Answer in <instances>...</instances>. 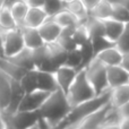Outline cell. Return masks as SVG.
Masks as SVG:
<instances>
[{"mask_svg": "<svg viewBox=\"0 0 129 129\" xmlns=\"http://www.w3.org/2000/svg\"><path fill=\"white\" fill-rule=\"evenodd\" d=\"M71 110L67 95L60 89L50 93L48 99L44 101L43 105L40 108L39 112L42 119L50 123L51 126L62 122Z\"/></svg>", "mask_w": 129, "mask_h": 129, "instance_id": "1", "label": "cell"}, {"mask_svg": "<svg viewBox=\"0 0 129 129\" xmlns=\"http://www.w3.org/2000/svg\"><path fill=\"white\" fill-rule=\"evenodd\" d=\"M110 101H111V89L100 94V95H96L95 98L91 99V100L86 101V102L80 103V104L71 108L69 114L63 120V122L67 126V129L75 127L83 119H85L89 114L100 110L101 108L107 105L108 103H110Z\"/></svg>", "mask_w": 129, "mask_h": 129, "instance_id": "2", "label": "cell"}, {"mask_svg": "<svg viewBox=\"0 0 129 129\" xmlns=\"http://www.w3.org/2000/svg\"><path fill=\"white\" fill-rule=\"evenodd\" d=\"M66 95L71 108L76 107V105L80 104V103L86 102V101L96 96L95 91H94L91 83L87 79L84 69L77 71L75 80L71 84L70 88L68 89Z\"/></svg>", "mask_w": 129, "mask_h": 129, "instance_id": "3", "label": "cell"}, {"mask_svg": "<svg viewBox=\"0 0 129 129\" xmlns=\"http://www.w3.org/2000/svg\"><path fill=\"white\" fill-rule=\"evenodd\" d=\"M84 70L85 74H86L87 79H88L92 87L95 91L96 95H100V94L110 89L107 78V67L100 60L94 58L91 62L87 64V67Z\"/></svg>", "mask_w": 129, "mask_h": 129, "instance_id": "4", "label": "cell"}, {"mask_svg": "<svg viewBox=\"0 0 129 129\" xmlns=\"http://www.w3.org/2000/svg\"><path fill=\"white\" fill-rule=\"evenodd\" d=\"M6 125L16 129H28L38 123L41 118L39 111H17L13 114H2Z\"/></svg>", "mask_w": 129, "mask_h": 129, "instance_id": "5", "label": "cell"}, {"mask_svg": "<svg viewBox=\"0 0 129 129\" xmlns=\"http://www.w3.org/2000/svg\"><path fill=\"white\" fill-rule=\"evenodd\" d=\"M4 33V54L6 58L15 56L25 48L22 29L15 28L10 31H2Z\"/></svg>", "mask_w": 129, "mask_h": 129, "instance_id": "6", "label": "cell"}, {"mask_svg": "<svg viewBox=\"0 0 129 129\" xmlns=\"http://www.w3.org/2000/svg\"><path fill=\"white\" fill-rule=\"evenodd\" d=\"M49 95L50 93L40 89L26 93L20 102L18 111H39Z\"/></svg>", "mask_w": 129, "mask_h": 129, "instance_id": "7", "label": "cell"}, {"mask_svg": "<svg viewBox=\"0 0 129 129\" xmlns=\"http://www.w3.org/2000/svg\"><path fill=\"white\" fill-rule=\"evenodd\" d=\"M54 77L57 80V85L60 91H62L64 94H67L68 89L70 88L71 84L74 83L77 75V70L73 69L70 67L61 66L54 71Z\"/></svg>", "mask_w": 129, "mask_h": 129, "instance_id": "8", "label": "cell"}, {"mask_svg": "<svg viewBox=\"0 0 129 129\" xmlns=\"http://www.w3.org/2000/svg\"><path fill=\"white\" fill-rule=\"evenodd\" d=\"M107 78L110 89L129 84V73L121 66L107 67Z\"/></svg>", "mask_w": 129, "mask_h": 129, "instance_id": "9", "label": "cell"}, {"mask_svg": "<svg viewBox=\"0 0 129 129\" xmlns=\"http://www.w3.org/2000/svg\"><path fill=\"white\" fill-rule=\"evenodd\" d=\"M38 29H39V33H40L43 42H44L45 44H50V43L57 42L58 38L60 36L61 31H62V28L50 17L48 18Z\"/></svg>", "mask_w": 129, "mask_h": 129, "instance_id": "10", "label": "cell"}, {"mask_svg": "<svg viewBox=\"0 0 129 129\" xmlns=\"http://www.w3.org/2000/svg\"><path fill=\"white\" fill-rule=\"evenodd\" d=\"M7 6L10 9V13L13 15L14 19L16 22L18 28H22L24 26L25 17L28 11L29 7L25 4L24 0H7Z\"/></svg>", "mask_w": 129, "mask_h": 129, "instance_id": "11", "label": "cell"}, {"mask_svg": "<svg viewBox=\"0 0 129 129\" xmlns=\"http://www.w3.org/2000/svg\"><path fill=\"white\" fill-rule=\"evenodd\" d=\"M25 95V92L23 91V88L20 87L19 82L18 80L11 79V96H10V102H9L8 108L6 109L5 112H1L2 114H13L15 112L18 111V108L20 105L23 98Z\"/></svg>", "mask_w": 129, "mask_h": 129, "instance_id": "12", "label": "cell"}, {"mask_svg": "<svg viewBox=\"0 0 129 129\" xmlns=\"http://www.w3.org/2000/svg\"><path fill=\"white\" fill-rule=\"evenodd\" d=\"M11 96V78L0 70V111L5 112L8 108Z\"/></svg>", "mask_w": 129, "mask_h": 129, "instance_id": "13", "label": "cell"}, {"mask_svg": "<svg viewBox=\"0 0 129 129\" xmlns=\"http://www.w3.org/2000/svg\"><path fill=\"white\" fill-rule=\"evenodd\" d=\"M48 18L49 16L43 10V8H28V11L25 17L24 26L31 27V28H39Z\"/></svg>", "mask_w": 129, "mask_h": 129, "instance_id": "14", "label": "cell"}, {"mask_svg": "<svg viewBox=\"0 0 129 129\" xmlns=\"http://www.w3.org/2000/svg\"><path fill=\"white\" fill-rule=\"evenodd\" d=\"M47 45H48V49H49V60L51 62L52 67L54 68V70H57L59 67L64 66L68 52L64 51L57 42L50 43V44H47Z\"/></svg>", "mask_w": 129, "mask_h": 129, "instance_id": "15", "label": "cell"}, {"mask_svg": "<svg viewBox=\"0 0 129 129\" xmlns=\"http://www.w3.org/2000/svg\"><path fill=\"white\" fill-rule=\"evenodd\" d=\"M22 34L24 39L25 48H28L31 50L38 49V48L44 45L45 43L43 42L38 28H31V27H22Z\"/></svg>", "mask_w": 129, "mask_h": 129, "instance_id": "16", "label": "cell"}, {"mask_svg": "<svg viewBox=\"0 0 129 129\" xmlns=\"http://www.w3.org/2000/svg\"><path fill=\"white\" fill-rule=\"evenodd\" d=\"M95 58L98 60H100L105 67L120 66L121 59H122V53L116 47H112V48L104 50V51L100 52Z\"/></svg>", "mask_w": 129, "mask_h": 129, "instance_id": "17", "label": "cell"}, {"mask_svg": "<svg viewBox=\"0 0 129 129\" xmlns=\"http://www.w3.org/2000/svg\"><path fill=\"white\" fill-rule=\"evenodd\" d=\"M36 73H38V89L48 92V93H52L59 89L53 73L41 70H36Z\"/></svg>", "mask_w": 129, "mask_h": 129, "instance_id": "18", "label": "cell"}, {"mask_svg": "<svg viewBox=\"0 0 129 129\" xmlns=\"http://www.w3.org/2000/svg\"><path fill=\"white\" fill-rule=\"evenodd\" d=\"M9 60L15 64H17L18 67L25 69V70H32L35 69L33 61V54H32V50L28 48H24L22 51H19L18 53H16L15 56L9 57Z\"/></svg>", "mask_w": 129, "mask_h": 129, "instance_id": "19", "label": "cell"}, {"mask_svg": "<svg viewBox=\"0 0 129 129\" xmlns=\"http://www.w3.org/2000/svg\"><path fill=\"white\" fill-rule=\"evenodd\" d=\"M104 23V29H105V38L112 43H116V41L119 39V36L122 34L123 29L126 27L125 23L118 22L114 19H105Z\"/></svg>", "mask_w": 129, "mask_h": 129, "instance_id": "20", "label": "cell"}, {"mask_svg": "<svg viewBox=\"0 0 129 129\" xmlns=\"http://www.w3.org/2000/svg\"><path fill=\"white\" fill-rule=\"evenodd\" d=\"M0 70L4 71L7 76H9L14 80H19L24 76V74L27 71L25 69L18 67L17 64H15L14 62H11L6 57L0 58Z\"/></svg>", "mask_w": 129, "mask_h": 129, "instance_id": "21", "label": "cell"}, {"mask_svg": "<svg viewBox=\"0 0 129 129\" xmlns=\"http://www.w3.org/2000/svg\"><path fill=\"white\" fill-rule=\"evenodd\" d=\"M89 17L100 20L110 19L112 16V2L110 0H101L92 10L88 11Z\"/></svg>", "mask_w": 129, "mask_h": 129, "instance_id": "22", "label": "cell"}, {"mask_svg": "<svg viewBox=\"0 0 129 129\" xmlns=\"http://www.w3.org/2000/svg\"><path fill=\"white\" fill-rule=\"evenodd\" d=\"M64 9L67 11H69L70 14H73L75 17H77L82 24H85V22L89 17L88 10L85 8L84 4L80 0H74V1L64 4Z\"/></svg>", "mask_w": 129, "mask_h": 129, "instance_id": "23", "label": "cell"}, {"mask_svg": "<svg viewBox=\"0 0 129 129\" xmlns=\"http://www.w3.org/2000/svg\"><path fill=\"white\" fill-rule=\"evenodd\" d=\"M75 28H73V27L62 28V31H61V33H60V36H59L58 40H57V43L67 52H70L78 48L75 40H74V31H75Z\"/></svg>", "mask_w": 129, "mask_h": 129, "instance_id": "24", "label": "cell"}, {"mask_svg": "<svg viewBox=\"0 0 129 129\" xmlns=\"http://www.w3.org/2000/svg\"><path fill=\"white\" fill-rule=\"evenodd\" d=\"M50 18H52L61 28H67V27H73V28H75L78 25L82 24V23L78 20L77 17H75L73 14L67 11L66 9L61 10L60 13H58L57 15H54L53 17H50Z\"/></svg>", "mask_w": 129, "mask_h": 129, "instance_id": "25", "label": "cell"}, {"mask_svg": "<svg viewBox=\"0 0 129 129\" xmlns=\"http://www.w3.org/2000/svg\"><path fill=\"white\" fill-rule=\"evenodd\" d=\"M18 82H19L20 87L25 92V94L36 91L38 89V73H36V69L27 70Z\"/></svg>", "mask_w": 129, "mask_h": 129, "instance_id": "26", "label": "cell"}, {"mask_svg": "<svg viewBox=\"0 0 129 129\" xmlns=\"http://www.w3.org/2000/svg\"><path fill=\"white\" fill-rule=\"evenodd\" d=\"M110 102L114 108H118L129 102V84L111 89V101Z\"/></svg>", "mask_w": 129, "mask_h": 129, "instance_id": "27", "label": "cell"}, {"mask_svg": "<svg viewBox=\"0 0 129 129\" xmlns=\"http://www.w3.org/2000/svg\"><path fill=\"white\" fill-rule=\"evenodd\" d=\"M85 26L88 32L89 39H95L100 36H105V29H104V23L103 20L96 19L93 17H88V19L85 22Z\"/></svg>", "mask_w": 129, "mask_h": 129, "instance_id": "28", "label": "cell"}, {"mask_svg": "<svg viewBox=\"0 0 129 129\" xmlns=\"http://www.w3.org/2000/svg\"><path fill=\"white\" fill-rule=\"evenodd\" d=\"M15 28H17V25H16V22L14 19L13 15H11L9 7L6 5L0 10V29L5 32Z\"/></svg>", "mask_w": 129, "mask_h": 129, "instance_id": "29", "label": "cell"}, {"mask_svg": "<svg viewBox=\"0 0 129 129\" xmlns=\"http://www.w3.org/2000/svg\"><path fill=\"white\" fill-rule=\"evenodd\" d=\"M111 19L127 24V23H129V10L127 8H125L122 5L118 4V2H112Z\"/></svg>", "mask_w": 129, "mask_h": 129, "instance_id": "30", "label": "cell"}, {"mask_svg": "<svg viewBox=\"0 0 129 129\" xmlns=\"http://www.w3.org/2000/svg\"><path fill=\"white\" fill-rule=\"evenodd\" d=\"M42 8L49 17H53L54 15L63 10L64 4L62 0H44Z\"/></svg>", "mask_w": 129, "mask_h": 129, "instance_id": "31", "label": "cell"}, {"mask_svg": "<svg viewBox=\"0 0 129 129\" xmlns=\"http://www.w3.org/2000/svg\"><path fill=\"white\" fill-rule=\"evenodd\" d=\"M64 66L70 67V68H73V69H76L77 71L82 70V53H80L79 48L68 52Z\"/></svg>", "mask_w": 129, "mask_h": 129, "instance_id": "32", "label": "cell"}, {"mask_svg": "<svg viewBox=\"0 0 129 129\" xmlns=\"http://www.w3.org/2000/svg\"><path fill=\"white\" fill-rule=\"evenodd\" d=\"M91 44L93 48V51L95 57L98 56L100 52L104 51V50L109 49V48L114 47V43H112L111 41H109L105 36H100V38H95L91 40Z\"/></svg>", "mask_w": 129, "mask_h": 129, "instance_id": "33", "label": "cell"}, {"mask_svg": "<svg viewBox=\"0 0 129 129\" xmlns=\"http://www.w3.org/2000/svg\"><path fill=\"white\" fill-rule=\"evenodd\" d=\"M114 47L122 54L129 53V23L126 24V27H125V29H123L122 34H121L118 40L116 41Z\"/></svg>", "mask_w": 129, "mask_h": 129, "instance_id": "34", "label": "cell"}, {"mask_svg": "<svg viewBox=\"0 0 129 129\" xmlns=\"http://www.w3.org/2000/svg\"><path fill=\"white\" fill-rule=\"evenodd\" d=\"M79 50H80V53H82V69H85L87 67V64L95 58V54H94L91 41H88V42L84 43L83 45H80Z\"/></svg>", "mask_w": 129, "mask_h": 129, "instance_id": "35", "label": "cell"}, {"mask_svg": "<svg viewBox=\"0 0 129 129\" xmlns=\"http://www.w3.org/2000/svg\"><path fill=\"white\" fill-rule=\"evenodd\" d=\"M74 40H75V42H76V44H77L78 48H79L80 45H83L84 43L91 41L85 24L78 25V26L75 28V31H74Z\"/></svg>", "mask_w": 129, "mask_h": 129, "instance_id": "36", "label": "cell"}, {"mask_svg": "<svg viewBox=\"0 0 129 129\" xmlns=\"http://www.w3.org/2000/svg\"><path fill=\"white\" fill-rule=\"evenodd\" d=\"M117 111H118L121 119H129V102L118 107L117 108Z\"/></svg>", "mask_w": 129, "mask_h": 129, "instance_id": "37", "label": "cell"}, {"mask_svg": "<svg viewBox=\"0 0 129 129\" xmlns=\"http://www.w3.org/2000/svg\"><path fill=\"white\" fill-rule=\"evenodd\" d=\"M29 8H42L44 0H24Z\"/></svg>", "mask_w": 129, "mask_h": 129, "instance_id": "38", "label": "cell"}, {"mask_svg": "<svg viewBox=\"0 0 129 129\" xmlns=\"http://www.w3.org/2000/svg\"><path fill=\"white\" fill-rule=\"evenodd\" d=\"M80 1L84 4L85 8L87 9V10H92V9L94 8V7L96 6V5L99 4V2L101 1V0H80Z\"/></svg>", "mask_w": 129, "mask_h": 129, "instance_id": "39", "label": "cell"}, {"mask_svg": "<svg viewBox=\"0 0 129 129\" xmlns=\"http://www.w3.org/2000/svg\"><path fill=\"white\" fill-rule=\"evenodd\" d=\"M120 66L122 67L126 71H128V73H129V53L122 54V59H121Z\"/></svg>", "mask_w": 129, "mask_h": 129, "instance_id": "40", "label": "cell"}, {"mask_svg": "<svg viewBox=\"0 0 129 129\" xmlns=\"http://www.w3.org/2000/svg\"><path fill=\"white\" fill-rule=\"evenodd\" d=\"M5 57L4 54V33L0 29V58Z\"/></svg>", "mask_w": 129, "mask_h": 129, "instance_id": "41", "label": "cell"}, {"mask_svg": "<svg viewBox=\"0 0 129 129\" xmlns=\"http://www.w3.org/2000/svg\"><path fill=\"white\" fill-rule=\"evenodd\" d=\"M119 128L120 129H129V119H121L120 123H119Z\"/></svg>", "mask_w": 129, "mask_h": 129, "instance_id": "42", "label": "cell"}, {"mask_svg": "<svg viewBox=\"0 0 129 129\" xmlns=\"http://www.w3.org/2000/svg\"><path fill=\"white\" fill-rule=\"evenodd\" d=\"M111 2H118V4L122 5L125 8H127L129 10V0H110Z\"/></svg>", "mask_w": 129, "mask_h": 129, "instance_id": "43", "label": "cell"}, {"mask_svg": "<svg viewBox=\"0 0 129 129\" xmlns=\"http://www.w3.org/2000/svg\"><path fill=\"white\" fill-rule=\"evenodd\" d=\"M101 129H120L119 125H104Z\"/></svg>", "mask_w": 129, "mask_h": 129, "instance_id": "44", "label": "cell"}, {"mask_svg": "<svg viewBox=\"0 0 129 129\" xmlns=\"http://www.w3.org/2000/svg\"><path fill=\"white\" fill-rule=\"evenodd\" d=\"M6 4H7V0H0V10L6 6Z\"/></svg>", "mask_w": 129, "mask_h": 129, "instance_id": "45", "label": "cell"}, {"mask_svg": "<svg viewBox=\"0 0 129 129\" xmlns=\"http://www.w3.org/2000/svg\"><path fill=\"white\" fill-rule=\"evenodd\" d=\"M6 129H16V128L11 127V126H9V125H6Z\"/></svg>", "mask_w": 129, "mask_h": 129, "instance_id": "46", "label": "cell"}, {"mask_svg": "<svg viewBox=\"0 0 129 129\" xmlns=\"http://www.w3.org/2000/svg\"><path fill=\"white\" fill-rule=\"evenodd\" d=\"M63 4H67V2H70V1H74V0H62Z\"/></svg>", "mask_w": 129, "mask_h": 129, "instance_id": "47", "label": "cell"}]
</instances>
